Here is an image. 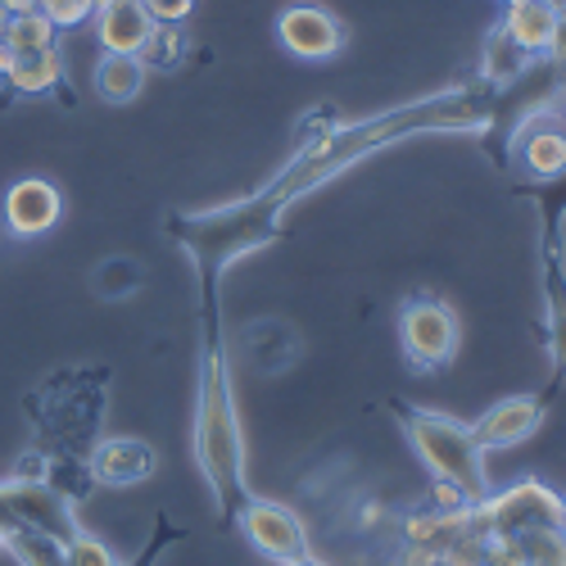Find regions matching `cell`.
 I'll return each mask as SVG.
<instances>
[{
  "label": "cell",
  "mask_w": 566,
  "mask_h": 566,
  "mask_svg": "<svg viewBox=\"0 0 566 566\" xmlns=\"http://www.w3.org/2000/svg\"><path fill=\"white\" fill-rule=\"evenodd\" d=\"M494 118H499V91L485 82L431 91V96H421V101L381 109L376 118L340 123L336 132H326L317 140H300L295 155L281 164L268 177V186H259L254 196H241L218 209H200V213H168L164 231H168V241L191 259L196 281H200V300L218 295V281L231 263H241L245 254L272 245L276 235L286 231L291 205L322 191L326 181H336L367 155L395 146V140L421 136V132H490Z\"/></svg>",
  "instance_id": "obj_1"
},
{
  "label": "cell",
  "mask_w": 566,
  "mask_h": 566,
  "mask_svg": "<svg viewBox=\"0 0 566 566\" xmlns=\"http://www.w3.org/2000/svg\"><path fill=\"white\" fill-rule=\"evenodd\" d=\"M196 467L218 503L222 526L235 522V512L250 499V471H245V427L235 408L231 381V349L222 332V304L218 295L200 300V363H196V427H191Z\"/></svg>",
  "instance_id": "obj_2"
},
{
  "label": "cell",
  "mask_w": 566,
  "mask_h": 566,
  "mask_svg": "<svg viewBox=\"0 0 566 566\" xmlns=\"http://www.w3.org/2000/svg\"><path fill=\"white\" fill-rule=\"evenodd\" d=\"M109 367L82 363L60 367L41 386L23 395V412L32 421V449L45 458H82L101 440L105 408H109Z\"/></svg>",
  "instance_id": "obj_3"
},
{
  "label": "cell",
  "mask_w": 566,
  "mask_h": 566,
  "mask_svg": "<svg viewBox=\"0 0 566 566\" xmlns=\"http://www.w3.org/2000/svg\"><path fill=\"white\" fill-rule=\"evenodd\" d=\"M403 440L412 444V453L421 458V467L431 471V481L453 485L467 503H481L490 494V467H485V449L471 431V421L436 412V408H408L403 399L390 403Z\"/></svg>",
  "instance_id": "obj_4"
},
{
  "label": "cell",
  "mask_w": 566,
  "mask_h": 566,
  "mask_svg": "<svg viewBox=\"0 0 566 566\" xmlns=\"http://www.w3.org/2000/svg\"><path fill=\"white\" fill-rule=\"evenodd\" d=\"M399 345L412 371H440L453 363L462 345V322L449 300L440 295H408L399 304Z\"/></svg>",
  "instance_id": "obj_5"
},
{
  "label": "cell",
  "mask_w": 566,
  "mask_h": 566,
  "mask_svg": "<svg viewBox=\"0 0 566 566\" xmlns=\"http://www.w3.org/2000/svg\"><path fill=\"white\" fill-rule=\"evenodd\" d=\"M471 522L485 539H499V535H526V531H562V499L526 476L499 494H485L476 507H471Z\"/></svg>",
  "instance_id": "obj_6"
},
{
  "label": "cell",
  "mask_w": 566,
  "mask_h": 566,
  "mask_svg": "<svg viewBox=\"0 0 566 566\" xmlns=\"http://www.w3.org/2000/svg\"><path fill=\"white\" fill-rule=\"evenodd\" d=\"M507 146L526 181H557L566 172V101L553 96L548 105L522 114Z\"/></svg>",
  "instance_id": "obj_7"
},
{
  "label": "cell",
  "mask_w": 566,
  "mask_h": 566,
  "mask_svg": "<svg viewBox=\"0 0 566 566\" xmlns=\"http://www.w3.org/2000/svg\"><path fill=\"white\" fill-rule=\"evenodd\" d=\"M235 531H241L268 562H291V557H304L313 553L308 548V526H304V516L286 503H276V499H259L250 494L241 503V512H235Z\"/></svg>",
  "instance_id": "obj_8"
},
{
  "label": "cell",
  "mask_w": 566,
  "mask_h": 566,
  "mask_svg": "<svg viewBox=\"0 0 566 566\" xmlns=\"http://www.w3.org/2000/svg\"><path fill=\"white\" fill-rule=\"evenodd\" d=\"M539 281H544V345L553 358V386H562L566 381V235H562V222H544Z\"/></svg>",
  "instance_id": "obj_9"
},
{
  "label": "cell",
  "mask_w": 566,
  "mask_h": 566,
  "mask_svg": "<svg viewBox=\"0 0 566 566\" xmlns=\"http://www.w3.org/2000/svg\"><path fill=\"white\" fill-rule=\"evenodd\" d=\"M276 41L286 45L295 60H308V64H322V60H336L345 51V23L326 10V6H313V0H300V6H286L276 14Z\"/></svg>",
  "instance_id": "obj_10"
},
{
  "label": "cell",
  "mask_w": 566,
  "mask_h": 566,
  "mask_svg": "<svg viewBox=\"0 0 566 566\" xmlns=\"http://www.w3.org/2000/svg\"><path fill=\"white\" fill-rule=\"evenodd\" d=\"M86 471L96 490H132L159 471V449L136 436H101L86 453Z\"/></svg>",
  "instance_id": "obj_11"
},
{
  "label": "cell",
  "mask_w": 566,
  "mask_h": 566,
  "mask_svg": "<svg viewBox=\"0 0 566 566\" xmlns=\"http://www.w3.org/2000/svg\"><path fill=\"white\" fill-rule=\"evenodd\" d=\"M0 218H6L10 235L36 241V235H45L64 218V196L51 177H19L6 191V200H0Z\"/></svg>",
  "instance_id": "obj_12"
},
{
  "label": "cell",
  "mask_w": 566,
  "mask_h": 566,
  "mask_svg": "<svg viewBox=\"0 0 566 566\" xmlns=\"http://www.w3.org/2000/svg\"><path fill=\"white\" fill-rule=\"evenodd\" d=\"M544 417H548L544 395H512V399H499L485 417L471 421V431H476L485 453H494V449H512V444L531 440L544 427Z\"/></svg>",
  "instance_id": "obj_13"
},
{
  "label": "cell",
  "mask_w": 566,
  "mask_h": 566,
  "mask_svg": "<svg viewBox=\"0 0 566 566\" xmlns=\"http://www.w3.org/2000/svg\"><path fill=\"white\" fill-rule=\"evenodd\" d=\"M91 23H96L101 51H109V55H140V45L155 32L146 0H101Z\"/></svg>",
  "instance_id": "obj_14"
},
{
  "label": "cell",
  "mask_w": 566,
  "mask_h": 566,
  "mask_svg": "<svg viewBox=\"0 0 566 566\" xmlns=\"http://www.w3.org/2000/svg\"><path fill=\"white\" fill-rule=\"evenodd\" d=\"M562 0H507V14H503V28L507 36L522 45L531 60L548 55V45L557 41V28H562Z\"/></svg>",
  "instance_id": "obj_15"
},
{
  "label": "cell",
  "mask_w": 566,
  "mask_h": 566,
  "mask_svg": "<svg viewBox=\"0 0 566 566\" xmlns=\"http://www.w3.org/2000/svg\"><path fill=\"white\" fill-rule=\"evenodd\" d=\"M10 96H23V101H41L51 91H64V60H60V45L55 51H36V55H14L10 69L0 73Z\"/></svg>",
  "instance_id": "obj_16"
},
{
  "label": "cell",
  "mask_w": 566,
  "mask_h": 566,
  "mask_svg": "<svg viewBox=\"0 0 566 566\" xmlns=\"http://www.w3.org/2000/svg\"><path fill=\"white\" fill-rule=\"evenodd\" d=\"M245 354L259 371H286L300 358V336L291 332V322L263 317L245 326Z\"/></svg>",
  "instance_id": "obj_17"
},
{
  "label": "cell",
  "mask_w": 566,
  "mask_h": 566,
  "mask_svg": "<svg viewBox=\"0 0 566 566\" xmlns=\"http://www.w3.org/2000/svg\"><path fill=\"white\" fill-rule=\"evenodd\" d=\"M146 64H140L136 55H109L101 51L96 60V96L105 105H132L140 96V86H146Z\"/></svg>",
  "instance_id": "obj_18"
},
{
  "label": "cell",
  "mask_w": 566,
  "mask_h": 566,
  "mask_svg": "<svg viewBox=\"0 0 566 566\" xmlns=\"http://www.w3.org/2000/svg\"><path fill=\"white\" fill-rule=\"evenodd\" d=\"M526 69H531V55L507 36L503 23H494L490 36H485V55H481V82L494 86V91H507Z\"/></svg>",
  "instance_id": "obj_19"
},
{
  "label": "cell",
  "mask_w": 566,
  "mask_h": 566,
  "mask_svg": "<svg viewBox=\"0 0 566 566\" xmlns=\"http://www.w3.org/2000/svg\"><path fill=\"white\" fill-rule=\"evenodd\" d=\"M140 281H146V268H140L132 254H109L91 268V291H96L101 304H123L140 291Z\"/></svg>",
  "instance_id": "obj_20"
},
{
  "label": "cell",
  "mask_w": 566,
  "mask_h": 566,
  "mask_svg": "<svg viewBox=\"0 0 566 566\" xmlns=\"http://www.w3.org/2000/svg\"><path fill=\"white\" fill-rule=\"evenodd\" d=\"M6 51L10 55H36V51H55L60 45V28L45 19L41 10H19L6 19Z\"/></svg>",
  "instance_id": "obj_21"
},
{
  "label": "cell",
  "mask_w": 566,
  "mask_h": 566,
  "mask_svg": "<svg viewBox=\"0 0 566 566\" xmlns=\"http://www.w3.org/2000/svg\"><path fill=\"white\" fill-rule=\"evenodd\" d=\"M0 553L14 557L19 566H64V544L55 535H41L32 526H6L0 535Z\"/></svg>",
  "instance_id": "obj_22"
},
{
  "label": "cell",
  "mask_w": 566,
  "mask_h": 566,
  "mask_svg": "<svg viewBox=\"0 0 566 566\" xmlns=\"http://www.w3.org/2000/svg\"><path fill=\"white\" fill-rule=\"evenodd\" d=\"M140 64H146L150 73H168L186 60V32L181 23H155V32L146 36V45H140Z\"/></svg>",
  "instance_id": "obj_23"
},
{
  "label": "cell",
  "mask_w": 566,
  "mask_h": 566,
  "mask_svg": "<svg viewBox=\"0 0 566 566\" xmlns=\"http://www.w3.org/2000/svg\"><path fill=\"white\" fill-rule=\"evenodd\" d=\"M64 566H123L105 539H96L91 531H77L69 544H64Z\"/></svg>",
  "instance_id": "obj_24"
},
{
  "label": "cell",
  "mask_w": 566,
  "mask_h": 566,
  "mask_svg": "<svg viewBox=\"0 0 566 566\" xmlns=\"http://www.w3.org/2000/svg\"><path fill=\"white\" fill-rule=\"evenodd\" d=\"M96 6H101V0H36V10L51 19L60 32H64V28H82V23H91Z\"/></svg>",
  "instance_id": "obj_25"
},
{
  "label": "cell",
  "mask_w": 566,
  "mask_h": 566,
  "mask_svg": "<svg viewBox=\"0 0 566 566\" xmlns=\"http://www.w3.org/2000/svg\"><path fill=\"white\" fill-rule=\"evenodd\" d=\"M172 539H181V531H177V526L168 522V516L159 512V522H155V535L146 539V548H140V553H136V557H132L127 566H155V557H159V553H164V548H168Z\"/></svg>",
  "instance_id": "obj_26"
},
{
  "label": "cell",
  "mask_w": 566,
  "mask_h": 566,
  "mask_svg": "<svg viewBox=\"0 0 566 566\" xmlns=\"http://www.w3.org/2000/svg\"><path fill=\"white\" fill-rule=\"evenodd\" d=\"M155 23H186L196 14V0H146Z\"/></svg>",
  "instance_id": "obj_27"
},
{
  "label": "cell",
  "mask_w": 566,
  "mask_h": 566,
  "mask_svg": "<svg viewBox=\"0 0 566 566\" xmlns=\"http://www.w3.org/2000/svg\"><path fill=\"white\" fill-rule=\"evenodd\" d=\"M6 526H14V516H10V494H6V481H0V535H6Z\"/></svg>",
  "instance_id": "obj_28"
},
{
  "label": "cell",
  "mask_w": 566,
  "mask_h": 566,
  "mask_svg": "<svg viewBox=\"0 0 566 566\" xmlns=\"http://www.w3.org/2000/svg\"><path fill=\"white\" fill-rule=\"evenodd\" d=\"M276 566H332V562H322V557L304 553V557H291V562H276Z\"/></svg>",
  "instance_id": "obj_29"
},
{
  "label": "cell",
  "mask_w": 566,
  "mask_h": 566,
  "mask_svg": "<svg viewBox=\"0 0 566 566\" xmlns=\"http://www.w3.org/2000/svg\"><path fill=\"white\" fill-rule=\"evenodd\" d=\"M6 19H10V10H6V6H0V36H6Z\"/></svg>",
  "instance_id": "obj_30"
},
{
  "label": "cell",
  "mask_w": 566,
  "mask_h": 566,
  "mask_svg": "<svg viewBox=\"0 0 566 566\" xmlns=\"http://www.w3.org/2000/svg\"><path fill=\"white\" fill-rule=\"evenodd\" d=\"M562 535H566V499H562Z\"/></svg>",
  "instance_id": "obj_31"
}]
</instances>
